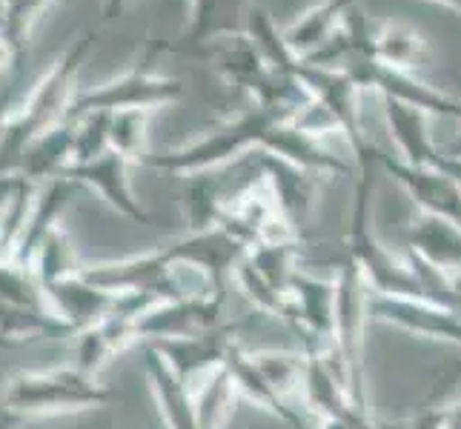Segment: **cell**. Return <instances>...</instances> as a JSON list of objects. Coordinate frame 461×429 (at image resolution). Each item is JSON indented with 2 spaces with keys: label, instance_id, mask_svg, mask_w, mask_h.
I'll return each mask as SVG.
<instances>
[{
  "label": "cell",
  "instance_id": "d6986e66",
  "mask_svg": "<svg viewBox=\"0 0 461 429\" xmlns=\"http://www.w3.org/2000/svg\"><path fill=\"white\" fill-rule=\"evenodd\" d=\"M353 6H356V0H321V4H315L304 14H298L287 29H281L293 55L307 60L321 49H327L330 40L341 31Z\"/></svg>",
  "mask_w": 461,
  "mask_h": 429
},
{
  "label": "cell",
  "instance_id": "277c9868",
  "mask_svg": "<svg viewBox=\"0 0 461 429\" xmlns=\"http://www.w3.org/2000/svg\"><path fill=\"white\" fill-rule=\"evenodd\" d=\"M298 112L295 109H281V106H261L256 103L247 112H241L235 121L221 123L218 130L206 132L195 140L175 147L167 152H147L140 157V164L149 169H161L169 174H201L218 169L235 157H241L249 149H261L264 140L276 126L293 121Z\"/></svg>",
  "mask_w": 461,
  "mask_h": 429
},
{
  "label": "cell",
  "instance_id": "4fadbf2b",
  "mask_svg": "<svg viewBox=\"0 0 461 429\" xmlns=\"http://www.w3.org/2000/svg\"><path fill=\"white\" fill-rule=\"evenodd\" d=\"M367 309H370V317H375V321L393 324L404 332H412V335H419V338L447 341V344L461 346V317L438 304H430V300L390 298V295L370 292Z\"/></svg>",
  "mask_w": 461,
  "mask_h": 429
},
{
  "label": "cell",
  "instance_id": "ffe728a7",
  "mask_svg": "<svg viewBox=\"0 0 461 429\" xmlns=\"http://www.w3.org/2000/svg\"><path fill=\"white\" fill-rule=\"evenodd\" d=\"M381 103H384V121H387V130L395 140V147H399L402 161L412 166H433L441 149L430 138V126H427V118L430 115L393 98H381Z\"/></svg>",
  "mask_w": 461,
  "mask_h": 429
},
{
  "label": "cell",
  "instance_id": "2e32d148",
  "mask_svg": "<svg viewBox=\"0 0 461 429\" xmlns=\"http://www.w3.org/2000/svg\"><path fill=\"white\" fill-rule=\"evenodd\" d=\"M43 292H46V300H50L52 312L72 329V335L92 326L95 321H101V317L113 312L118 304L115 295L98 290V286L89 283L81 273L46 286Z\"/></svg>",
  "mask_w": 461,
  "mask_h": 429
},
{
  "label": "cell",
  "instance_id": "3957f363",
  "mask_svg": "<svg viewBox=\"0 0 461 429\" xmlns=\"http://www.w3.org/2000/svg\"><path fill=\"white\" fill-rule=\"evenodd\" d=\"M118 398L115 389L77 367L21 370L6 378L0 389V424H21L46 416H67L109 407Z\"/></svg>",
  "mask_w": 461,
  "mask_h": 429
},
{
  "label": "cell",
  "instance_id": "f35d334b",
  "mask_svg": "<svg viewBox=\"0 0 461 429\" xmlns=\"http://www.w3.org/2000/svg\"><path fill=\"white\" fill-rule=\"evenodd\" d=\"M123 429H132V426H123Z\"/></svg>",
  "mask_w": 461,
  "mask_h": 429
},
{
  "label": "cell",
  "instance_id": "74e56055",
  "mask_svg": "<svg viewBox=\"0 0 461 429\" xmlns=\"http://www.w3.org/2000/svg\"><path fill=\"white\" fill-rule=\"evenodd\" d=\"M438 4H444V6H450V9L461 12V0H438Z\"/></svg>",
  "mask_w": 461,
  "mask_h": 429
},
{
  "label": "cell",
  "instance_id": "836d02e7",
  "mask_svg": "<svg viewBox=\"0 0 461 429\" xmlns=\"http://www.w3.org/2000/svg\"><path fill=\"white\" fill-rule=\"evenodd\" d=\"M18 183H21V172H0V220L6 215V206L14 198Z\"/></svg>",
  "mask_w": 461,
  "mask_h": 429
},
{
  "label": "cell",
  "instance_id": "f1b7e54d",
  "mask_svg": "<svg viewBox=\"0 0 461 429\" xmlns=\"http://www.w3.org/2000/svg\"><path fill=\"white\" fill-rule=\"evenodd\" d=\"M227 201L221 198V189L212 178H189L184 192V215L186 232H206L221 227Z\"/></svg>",
  "mask_w": 461,
  "mask_h": 429
},
{
  "label": "cell",
  "instance_id": "7c38bea8",
  "mask_svg": "<svg viewBox=\"0 0 461 429\" xmlns=\"http://www.w3.org/2000/svg\"><path fill=\"white\" fill-rule=\"evenodd\" d=\"M130 166H132V161H126L123 155L109 149L106 155L95 157L89 164H72L60 178H69L77 186L95 189V192L113 206L118 215L130 218L132 224H155L152 215L140 206V201L132 192Z\"/></svg>",
  "mask_w": 461,
  "mask_h": 429
},
{
  "label": "cell",
  "instance_id": "cb8c5ba5",
  "mask_svg": "<svg viewBox=\"0 0 461 429\" xmlns=\"http://www.w3.org/2000/svg\"><path fill=\"white\" fill-rule=\"evenodd\" d=\"M364 49L373 58H378L381 63H387V67L410 72V75L412 69H421L427 58H430L427 40L416 29L404 23H384L375 31L370 29L367 35H364Z\"/></svg>",
  "mask_w": 461,
  "mask_h": 429
},
{
  "label": "cell",
  "instance_id": "44dd1931",
  "mask_svg": "<svg viewBox=\"0 0 461 429\" xmlns=\"http://www.w3.org/2000/svg\"><path fill=\"white\" fill-rule=\"evenodd\" d=\"M407 252L419 255L441 275L461 273V227L433 215H421L407 229Z\"/></svg>",
  "mask_w": 461,
  "mask_h": 429
},
{
  "label": "cell",
  "instance_id": "4dcf8cb0",
  "mask_svg": "<svg viewBox=\"0 0 461 429\" xmlns=\"http://www.w3.org/2000/svg\"><path fill=\"white\" fill-rule=\"evenodd\" d=\"M109 112H89L77 118L75 130V164H89L109 152Z\"/></svg>",
  "mask_w": 461,
  "mask_h": 429
},
{
  "label": "cell",
  "instance_id": "d4e9b609",
  "mask_svg": "<svg viewBox=\"0 0 461 429\" xmlns=\"http://www.w3.org/2000/svg\"><path fill=\"white\" fill-rule=\"evenodd\" d=\"M32 338H75L72 329L60 321V317L35 315L29 309L12 307L6 300H0V344H23Z\"/></svg>",
  "mask_w": 461,
  "mask_h": 429
},
{
  "label": "cell",
  "instance_id": "7a4b0ae2",
  "mask_svg": "<svg viewBox=\"0 0 461 429\" xmlns=\"http://www.w3.org/2000/svg\"><path fill=\"white\" fill-rule=\"evenodd\" d=\"M167 49L201 63H210L221 77H227L232 86L247 89L261 106H281V109L304 112L312 103V94L304 89V84H298L287 72L269 67L256 40L247 31L210 38L203 43H175L167 46Z\"/></svg>",
  "mask_w": 461,
  "mask_h": 429
},
{
  "label": "cell",
  "instance_id": "83f0119b",
  "mask_svg": "<svg viewBox=\"0 0 461 429\" xmlns=\"http://www.w3.org/2000/svg\"><path fill=\"white\" fill-rule=\"evenodd\" d=\"M0 300H6L12 307L29 309L35 315L58 317L50 307V300H46V292L38 283L35 273L14 261H0Z\"/></svg>",
  "mask_w": 461,
  "mask_h": 429
},
{
  "label": "cell",
  "instance_id": "ba28073f",
  "mask_svg": "<svg viewBox=\"0 0 461 429\" xmlns=\"http://www.w3.org/2000/svg\"><path fill=\"white\" fill-rule=\"evenodd\" d=\"M184 98V86L175 77L158 75L149 69H130L113 81L101 84L98 89L77 92L72 106L67 109L69 118H84L89 112H126V109H140V112H155V109L169 106Z\"/></svg>",
  "mask_w": 461,
  "mask_h": 429
},
{
  "label": "cell",
  "instance_id": "1f68e13d",
  "mask_svg": "<svg viewBox=\"0 0 461 429\" xmlns=\"http://www.w3.org/2000/svg\"><path fill=\"white\" fill-rule=\"evenodd\" d=\"M461 380V361H453L447 363L444 370L436 372L433 384H430V392H427V398L421 404V409H433V407H444V401H447V395L458 387Z\"/></svg>",
  "mask_w": 461,
  "mask_h": 429
},
{
  "label": "cell",
  "instance_id": "9a60e30c",
  "mask_svg": "<svg viewBox=\"0 0 461 429\" xmlns=\"http://www.w3.org/2000/svg\"><path fill=\"white\" fill-rule=\"evenodd\" d=\"M132 344H138L135 317L113 309L109 315H104L101 321H95L92 326L81 329L75 335V363L72 367L95 378L106 367L109 358H115L118 353H123V349Z\"/></svg>",
  "mask_w": 461,
  "mask_h": 429
},
{
  "label": "cell",
  "instance_id": "d6a6232c",
  "mask_svg": "<svg viewBox=\"0 0 461 429\" xmlns=\"http://www.w3.org/2000/svg\"><path fill=\"white\" fill-rule=\"evenodd\" d=\"M18 84H21V72H14V75H9L6 86H0V135H4L6 123L12 121L14 112H18V106L23 101L18 92Z\"/></svg>",
  "mask_w": 461,
  "mask_h": 429
},
{
  "label": "cell",
  "instance_id": "9c48e42d",
  "mask_svg": "<svg viewBox=\"0 0 461 429\" xmlns=\"http://www.w3.org/2000/svg\"><path fill=\"white\" fill-rule=\"evenodd\" d=\"M224 295H201V298H181L164 300L135 315V338L138 344H155L164 338H189L201 332L218 329L224 321Z\"/></svg>",
  "mask_w": 461,
  "mask_h": 429
},
{
  "label": "cell",
  "instance_id": "ac0fdd59",
  "mask_svg": "<svg viewBox=\"0 0 461 429\" xmlns=\"http://www.w3.org/2000/svg\"><path fill=\"white\" fill-rule=\"evenodd\" d=\"M75 130H77V121L63 115L55 126H50L43 135H38L29 143L18 172L35 183L60 178V174L75 164Z\"/></svg>",
  "mask_w": 461,
  "mask_h": 429
},
{
  "label": "cell",
  "instance_id": "484cf974",
  "mask_svg": "<svg viewBox=\"0 0 461 429\" xmlns=\"http://www.w3.org/2000/svg\"><path fill=\"white\" fill-rule=\"evenodd\" d=\"M238 387L230 375L227 367L215 370L203 384L193 392L195 401V418L201 429H221L232 416V404H235Z\"/></svg>",
  "mask_w": 461,
  "mask_h": 429
},
{
  "label": "cell",
  "instance_id": "603a6c76",
  "mask_svg": "<svg viewBox=\"0 0 461 429\" xmlns=\"http://www.w3.org/2000/svg\"><path fill=\"white\" fill-rule=\"evenodd\" d=\"M252 9H258V0H193L181 43H203L210 38L247 31Z\"/></svg>",
  "mask_w": 461,
  "mask_h": 429
},
{
  "label": "cell",
  "instance_id": "5b68a950",
  "mask_svg": "<svg viewBox=\"0 0 461 429\" xmlns=\"http://www.w3.org/2000/svg\"><path fill=\"white\" fill-rule=\"evenodd\" d=\"M378 155V152H375ZM375 157L356 164L358 181H356V198H353V215L347 227V258L358 266L361 278L367 281L370 292L390 295V298H416L427 300V292L412 273L407 258L393 255V252L378 241L373 229V189H375Z\"/></svg>",
  "mask_w": 461,
  "mask_h": 429
},
{
  "label": "cell",
  "instance_id": "e575fe53",
  "mask_svg": "<svg viewBox=\"0 0 461 429\" xmlns=\"http://www.w3.org/2000/svg\"><path fill=\"white\" fill-rule=\"evenodd\" d=\"M441 429H461V401L453 407H444V424Z\"/></svg>",
  "mask_w": 461,
  "mask_h": 429
},
{
  "label": "cell",
  "instance_id": "30bf717a",
  "mask_svg": "<svg viewBox=\"0 0 461 429\" xmlns=\"http://www.w3.org/2000/svg\"><path fill=\"white\" fill-rule=\"evenodd\" d=\"M375 164L404 189L410 201L416 203L424 215L450 220V224L461 227V186L447 172L433 169V166H412L402 161L399 155H390L381 149L375 155Z\"/></svg>",
  "mask_w": 461,
  "mask_h": 429
},
{
  "label": "cell",
  "instance_id": "d590c367",
  "mask_svg": "<svg viewBox=\"0 0 461 429\" xmlns=\"http://www.w3.org/2000/svg\"><path fill=\"white\" fill-rule=\"evenodd\" d=\"M130 0H104V21H115L121 18V12L126 9Z\"/></svg>",
  "mask_w": 461,
  "mask_h": 429
},
{
  "label": "cell",
  "instance_id": "5bb4252c",
  "mask_svg": "<svg viewBox=\"0 0 461 429\" xmlns=\"http://www.w3.org/2000/svg\"><path fill=\"white\" fill-rule=\"evenodd\" d=\"M258 166H261V174L269 181V186H273V195H276L281 215L298 229L315 210L318 181H321L324 174L293 166V164L281 161L276 155H267V152L258 155Z\"/></svg>",
  "mask_w": 461,
  "mask_h": 429
},
{
  "label": "cell",
  "instance_id": "8992f818",
  "mask_svg": "<svg viewBox=\"0 0 461 429\" xmlns=\"http://www.w3.org/2000/svg\"><path fill=\"white\" fill-rule=\"evenodd\" d=\"M344 26H347V35H349V49H347L344 60L339 63V69L356 84L358 92L370 89V92H378L381 98L410 103L427 115L461 121V98H453V94H447V92H438L433 86H427L419 81L416 75L393 69L364 49V35L370 31V23L358 6L349 9Z\"/></svg>",
  "mask_w": 461,
  "mask_h": 429
},
{
  "label": "cell",
  "instance_id": "7402d4cb",
  "mask_svg": "<svg viewBox=\"0 0 461 429\" xmlns=\"http://www.w3.org/2000/svg\"><path fill=\"white\" fill-rule=\"evenodd\" d=\"M144 372L149 380V389L155 395V404L161 409V418L169 429H201L195 418V401L181 378L175 375L167 361L155 353L152 346H144Z\"/></svg>",
  "mask_w": 461,
  "mask_h": 429
},
{
  "label": "cell",
  "instance_id": "8d00e7d4",
  "mask_svg": "<svg viewBox=\"0 0 461 429\" xmlns=\"http://www.w3.org/2000/svg\"><path fill=\"white\" fill-rule=\"evenodd\" d=\"M444 155H450V157H458V161H461V135L450 143V149L447 152H444Z\"/></svg>",
  "mask_w": 461,
  "mask_h": 429
},
{
  "label": "cell",
  "instance_id": "e0dca14e",
  "mask_svg": "<svg viewBox=\"0 0 461 429\" xmlns=\"http://www.w3.org/2000/svg\"><path fill=\"white\" fill-rule=\"evenodd\" d=\"M261 152L267 155H276L281 161H287L293 166H301L307 172H315V174H344L347 172V164L341 161L339 155H332L321 138L310 135L307 130H301L295 121H287L276 126L269 138L264 140Z\"/></svg>",
  "mask_w": 461,
  "mask_h": 429
},
{
  "label": "cell",
  "instance_id": "4316f807",
  "mask_svg": "<svg viewBox=\"0 0 461 429\" xmlns=\"http://www.w3.org/2000/svg\"><path fill=\"white\" fill-rule=\"evenodd\" d=\"M84 264H77L75 258V249L69 235L63 232V227H52V232L43 237V244L38 246L35 258H32V273H35L38 283L43 286H52L63 278H72L81 273Z\"/></svg>",
  "mask_w": 461,
  "mask_h": 429
},
{
  "label": "cell",
  "instance_id": "6da1fadb",
  "mask_svg": "<svg viewBox=\"0 0 461 429\" xmlns=\"http://www.w3.org/2000/svg\"><path fill=\"white\" fill-rule=\"evenodd\" d=\"M89 52L92 35H81L41 75V81L29 89V94H23L18 112L12 115L0 135V172H18L29 143L67 115L77 94V75H81Z\"/></svg>",
  "mask_w": 461,
  "mask_h": 429
},
{
  "label": "cell",
  "instance_id": "f546056e",
  "mask_svg": "<svg viewBox=\"0 0 461 429\" xmlns=\"http://www.w3.org/2000/svg\"><path fill=\"white\" fill-rule=\"evenodd\" d=\"M152 112H140V109H126L115 112L109 121V149L123 155L126 161L140 164L147 155V123Z\"/></svg>",
  "mask_w": 461,
  "mask_h": 429
},
{
  "label": "cell",
  "instance_id": "52a82bcc",
  "mask_svg": "<svg viewBox=\"0 0 461 429\" xmlns=\"http://www.w3.org/2000/svg\"><path fill=\"white\" fill-rule=\"evenodd\" d=\"M332 283H336V335H332V349L327 358L341 378L353 407L358 412H370L367 372H364V329L370 321V286L349 258L336 264Z\"/></svg>",
  "mask_w": 461,
  "mask_h": 429
},
{
  "label": "cell",
  "instance_id": "ab89813d",
  "mask_svg": "<svg viewBox=\"0 0 461 429\" xmlns=\"http://www.w3.org/2000/svg\"><path fill=\"white\" fill-rule=\"evenodd\" d=\"M0 346H4V344H0Z\"/></svg>",
  "mask_w": 461,
  "mask_h": 429
},
{
  "label": "cell",
  "instance_id": "8fae6325",
  "mask_svg": "<svg viewBox=\"0 0 461 429\" xmlns=\"http://www.w3.org/2000/svg\"><path fill=\"white\" fill-rule=\"evenodd\" d=\"M235 329L238 324H221L218 329L201 332V335L164 338L144 346H152L167 361V367L181 378V384L195 392L215 370L224 367V358L235 344Z\"/></svg>",
  "mask_w": 461,
  "mask_h": 429
}]
</instances>
